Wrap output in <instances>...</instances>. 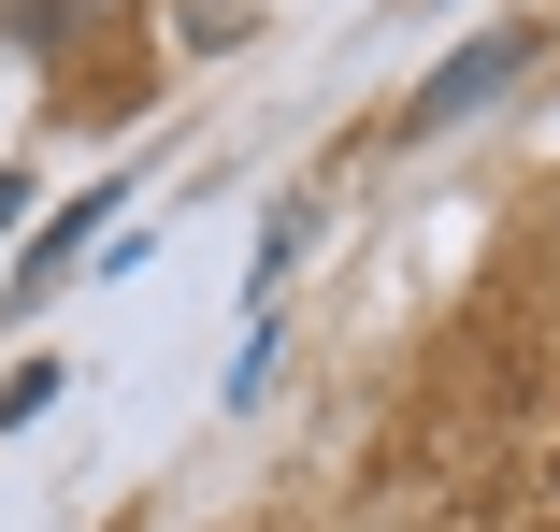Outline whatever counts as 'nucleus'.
<instances>
[{
  "instance_id": "1",
  "label": "nucleus",
  "mask_w": 560,
  "mask_h": 532,
  "mask_svg": "<svg viewBox=\"0 0 560 532\" xmlns=\"http://www.w3.org/2000/svg\"><path fill=\"white\" fill-rule=\"evenodd\" d=\"M517 58H532V44H517V30H489L475 58H445V72H431V101H417V116H475V101H489V86H503Z\"/></svg>"
},
{
  "instance_id": "2",
  "label": "nucleus",
  "mask_w": 560,
  "mask_h": 532,
  "mask_svg": "<svg viewBox=\"0 0 560 532\" xmlns=\"http://www.w3.org/2000/svg\"><path fill=\"white\" fill-rule=\"evenodd\" d=\"M546 475H560V461H546Z\"/></svg>"
}]
</instances>
